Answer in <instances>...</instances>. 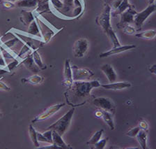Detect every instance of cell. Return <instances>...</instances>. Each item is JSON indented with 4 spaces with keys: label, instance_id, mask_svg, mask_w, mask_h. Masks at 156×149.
<instances>
[{
    "label": "cell",
    "instance_id": "obj_4",
    "mask_svg": "<svg viewBox=\"0 0 156 149\" xmlns=\"http://www.w3.org/2000/svg\"><path fill=\"white\" fill-rule=\"evenodd\" d=\"M156 11V3L148 4V6L142 11L137 13L134 18V22L136 30H141V27L151 14Z\"/></svg>",
    "mask_w": 156,
    "mask_h": 149
},
{
    "label": "cell",
    "instance_id": "obj_42",
    "mask_svg": "<svg viewBox=\"0 0 156 149\" xmlns=\"http://www.w3.org/2000/svg\"><path fill=\"white\" fill-rule=\"evenodd\" d=\"M8 73V71L6 70V69H2V68H0V77L2 76V75H4L5 74Z\"/></svg>",
    "mask_w": 156,
    "mask_h": 149
},
{
    "label": "cell",
    "instance_id": "obj_22",
    "mask_svg": "<svg viewBox=\"0 0 156 149\" xmlns=\"http://www.w3.org/2000/svg\"><path fill=\"white\" fill-rule=\"evenodd\" d=\"M32 57H33L34 62H35L36 65L39 67V69H45L46 68H47V66H46V65H45L43 63L42 58H41V57L40 53L38 52L37 49L34 50L33 53H32Z\"/></svg>",
    "mask_w": 156,
    "mask_h": 149
},
{
    "label": "cell",
    "instance_id": "obj_43",
    "mask_svg": "<svg viewBox=\"0 0 156 149\" xmlns=\"http://www.w3.org/2000/svg\"><path fill=\"white\" fill-rule=\"evenodd\" d=\"M155 0H148V4H153L155 3Z\"/></svg>",
    "mask_w": 156,
    "mask_h": 149
},
{
    "label": "cell",
    "instance_id": "obj_24",
    "mask_svg": "<svg viewBox=\"0 0 156 149\" xmlns=\"http://www.w3.org/2000/svg\"><path fill=\"white\" fill-rule=\"evenodd\" d=\"M112 114L111 113H109V112L102 111V118L105 121V123L109 127V128H110L112 130H114L115 127H114V121H113V119H112Z\"/></svg>",
    "mask_w": 156,
    "mask_h": 149
},
{
    "label": "cell",
    "instance_id": "obj_10",
    "mask_svg": "<svg viewBox=\"0 0 156 149\" xmlns=\"http://www.w3.org/2000/svg\"><path fill=\"white\" fill-rule=\"evenodd\" d=\"M63 76H64V80L63 81V85L67 88H70L74 80L73 79L72 66L70 65L69 59L66 60L65 61L64 69H63Z\"/></svg>",
    "mask_w": 156,
    "mask_h": 149
},
{
    "label": "cell",
    "instance_id": "obj_46",
    "mask_svg": "<svg viewBox=\"0 0 156 149\" xmlns=\"http://www.w3.org/2000/svg\"><path fill=\"white\" fill-rule=\"evenodd\" d=\"M2 114H1V113H0V117H2Z\"/></svg>",
    "mask_w": 156,
    "mask_h": 149
},
{
    "label": "cell",
    "instance_id": "obj_45",
    "mask_svg": "<svg viewBox=\"0 0 156 149\" xmlns=\"http://www.w3.org/2000/svg\"><path fill=\"white\" fill-rule=\"evenodd\" d=\"M2 55V49H1V47H0V55Z\"/></svg>",
    "mask_w": 156,
    "mask_h": 149
},
{
    "label": "cell",
    "instance_id": "obj_2",
    "mask_svg": "<svg viewBox=\"0 0 156 149\" xmlns=\"http://www.w3.org/2000/svg\"><path fill=\"white\" fill-rule=\"evenodd\" d=\"M111 11L110 5L108 3L105 4L101 13L96 18V22L108 36L112 43L115 44L119 42V39L111 25Z\"/></svg>",
    "mask_w": 156,
    "mask_h": 149
},
{
    "label": "cell",
    "instance_id": "obj_18",
    "mask_svg": "<svg viewBox=\"0 0 156 149\" xmlns=\"http://www.w3.org/2000/svg\"><path fill=\"white\" fill-rule=\"evenodd\" d=\"M136 138L137 139L138 143H140V147L142 149H146L147 147V139H148V133L147 131L140 129L138 134H136Z\"/></svg>",
    "mask_w": 156,
    "mask_h": 149
},
{
    "label": "cell",
    "instance_id": "obj_25",
    "mask_svg": "<svg viewBox=\"0 0 156 149\" xmlns=\"http://www.w3.org/2000/svg\"><path fill=\"white\" fill-rule=\"evenodd\" d=\"M29 136H30L31 140L34 143V146L36 148H39L40 144H39V141H38L37 138V131L34 128L32 125H30L29 127Z\"/></svg>",
    "mask_w": 156,
    "mask_h": 149
},
{
    "label": "cell",
    "instance_id": "obj_36",
    "mask_svg": "<svg viewBox=\"0 0 156 149\" xmlns=\"http://www.w3.org/2000/svg\"><path fill=\"white\" fill-rule=\"evenodd\" d=\"M140 127L141 129H144V130L147 131L148 130V124L147 123V122L146 121H144V120H141V121L140 122Z\"/></svg>",
    "mask_w": 156,
    "mask_h": 149
},
{
    "label": "cell",
    "instance_id": "obj_34",
    "mask_svg": "<svg viewBox=\"0 0 156 149\" xmlns=\"http://www.w3.org/2000/svg\"><path fill=\"white\" fill-rule=\"evenodd\" d=\"M43 134L44 136H45V137L49 141V142H50V143H53V141H52V130L48 129V130L45 131V132H43Z\"/></svg>",
    "mask_w": 156,
    "mask_h": 149
},
{
    "label": "cell",
    "instance_id": "obj_32",
    "mask_svg": "<svg viewBox=\"0 0 156 149\" xmlns=\"http://www.w3.org/2000/svg\"><path fill=\"white\" fill-rule=\"evenodd\" d=\"M141 129L140 127H135V128H134L133 129H131L130 130H129L128 132L126 133L127 136H130V137H136V134H138L139 132H140V130Z\"/></svg>",
    "mask_w": 156,
    "mask_h": 149
},
{
    "label": "cell",
    "instance_id": "obj_30",
    "mask_svg": "<svg viewBox=\"0 0 156 149\" xmlns=\"http://www.w3.org/2000/svg\"><path fill=\"white\" fill-rule=\"evenodd\" d=\"M136 29L134 27L131 26L130 25H127L123 28V32L126 34V35H134L136 33Z\"/></svg>",
    "mask_w": 156,
    "mask_h": 149
},
{
    "label": "cell",
    "instance_id": "obj_29",
    "mask_svg": "<svg viewBox=\"0 0 156 149\" xmlns=\"http://www.w3.org/2000/svg\"><path fill=\"white\" fill-rule=\"evenodd\" d=\"M107 141H108V138L100 139L98 142L95 144L94 148L96 149H103L105 147Z\"/></svg>",
    "mask_w": 156,
    "mask_h": 149
},
{
    "label": "cell",
    "instance_id": "obj_20",
    "mask_svg": "<svg viewBox=\"0 0 156 149\" xmlns=\"http://www.w3.org/2000/svg\"><path fill=\"white\" fill-rule=\"evenodd\" d=\"M20 20L25 25H29L31 22L35 20V16L31 11L23 10L21 12Z\"/></svg>",
    "mask_w": 156,
    "mask_h": 149
},
{
    "label": "cell",
    "instance_id": "obj_44",
    "mask_svg": "<svg viewBox=\"0 0 156 149\" xmlns=\"http://www.w3.org/2000/svg\"><path fill=\"white\" fill-rule=\"evenodd\" d=\"M2 1H8L11 2H18V0H2Z\"/></svg>",
    "mask_w": 156,
    "mask_h": 149
},
{
    "label": "cell",
    "instance_id": "obj_41",
    "mask_svg": "<svg viewBox=\"0 0 156 149\" xmlns=\"http://www.w3.org/2000/svg\"><path fill=\"white\" fill-rule=\"evenodd\" d=\"M149 71L151 74L156 75V64L153 65L151 67L149 68Z\"/></svg>",
    "mask_w": 156,
    "mask_h": 149
},
{
    "label": "cell",
    "instance_id": "obj_31",
    "mask_svg": "<svg viewBox=\"0 0 156 149\" xmlns=\"http://www.w3.org/2000/svg\"><path fill=\"white\" fill-rule=\"evenodd\" d=\"M18 64H19V60L18 59L13 60V62H10L9 64L6 65V68L7 71H8V72H11V71H13L14 69H16L17 66L18 65Z\"/></svg>",
    "mask_w": 156,
    "mask_h": 149
},
{
    "label": "cell",
    "instance_id": "obj_19",
    "mask_svg": "<svg viewBox=\"0 0 156 149\" xmlns=\"http://www.w3.org/2000/svg\"><path fill=\"white\" fill-rule=\"evenodd\" d=\"M133 6L129 3L128 0H123V2H121L118 8L115 9L114 11H112L111 12V16L112 17H115L116 16H120L122 13H123L124 11H126L127 9L133 7Z\"/></svg>",
    "mask_w": 156,
    "mask_h": 149
},
{
    "label": "cell",
    "instance_id": "obj_8",
    "mask_svg": "<svg viewBox=\"0 0 156 149\" xmlns=\"http://www.w3.org/2000/svg\"><path fill=\"white\" fill-rule=\"evenodd\" d=\"M136 13H137V12L133 9V6L127 9L126 11H124L120 15V21L116 25L117 28H123L126 25H129V23H133L134 18H135Z\"/></svg>",
    "mask_w": 156,
    "mask_h": 149
},
{
    "label": "cell",
    "instance_id": "obj_23",
    "mask_svg": "<svg viewBox=\"0 0 156 149\" xmlns=\"http://www.w3.org/2000/svg\"><path fill=\"white\" fill-rule=\"evenodd\" d=\"M43 81V78L41 76L37 74H34L31 76L29 78H25V79H22V82L23 83H29L32 85H38L40 84Z\"/></svg>",
    "mask_w": 156,
    "mask_h": 149
},
{
    "label": "cell",
    "instance_id": "obj_28",
    "mask_svg": "<svg viewBox=\"0 0 156 149\" xmlns=\"http://www.w3.org/2000/svg\"><path fill=\"white\" fill-rule=\"evenodd\" d=\"M48 2L49 0H38V6H37V9H36V11L38 12V13H41V12L50 11Z\"/></svg>",
    "mask_w": 156,
    "mask_h": 149
},
{
    "label": "cell",
    "instance_id": "obj_38",
    "mask_svg": "<svg viewBox=\"0 0 156 149\" xmlns=\"http://www.w3.org/2000/svg\"><path fill=\"white\" fill-rule=\"evenodd\" d=\"M2 4L5 8L6 9H11V8H13L15 6V4L13 3V2H8V1H2Z\"/></svg>",
    "mask_w": 156,
    "mask_h": 149
},
{
    "label": "cell",
    "instance_id": "obj_14",
    "mask_svg": "<svg viewBox=\"0 0 156 149\" xmlns=\"http://www.w3.org/2000/svg\"><path fill=\"white\" fill-rule=\"evenodd\" d=\"M20 64L23 65L27 69L34 73H38L39 71L41 70L39 69L38 66L36 65V63L34 62L33 57H32V54L23 59V61L20 62Z\"/></svg>",
    "mask_w": 156,
    "mask_h": 149
},
{
    "label": "cell",
    "instance_id": "obj_17",
    "mask_svg": "<svg viewBox=\"0 0 156 149\" xmlns=\"http://www.w3.org/2000/svg\"><path fill=\"white\" fill-rule=\"evenodd\" d=\"M38 0H18L16 5L23 9H34L38 6Z\"/></svg>",
    "mask_w": 156,
    "mask_h": 149
},
{
    "label": "cell",
    "instance_id": "obj_39",
    "mask_svg": "<svg viewBox=\"0 0 156 149\" xmlns=\"http://www.w3.org/2000/svg\"><path fill=\"white\" fill-rule=\"evenodd\" d=\"M0 90H4V91H10L11 90V88L9 87L6 84H4V82H2L0 80Z\"/></svg>",
    "mask_w": 156,
    "mask_h": 149
},
{
    "label": "cell",
    "instance_id": "obj_21",
    "mask_svg": "<svg viewBox=\"0 0 156 149\" xmlns=\"http://www.w3.org/2000/svg\"><path fill=\"white\" fill-rule=\"evenodd\" d=\"M135 36L137 38L143 39H153L156 36V30H149L141 32L140 33L135 34Z\"/></svg>",
    "mask_w": 156,
    "mask_h": 149
},
{
    "label": "cell",
    "instance_id": "obj_33",
    "mask_svg": "<svg viewBox=\"0 0 156 149\" xmlns=\"http://www.w3.org/2000/svg\"><path fill=\"white\" fill-rule=\"evenodd\" d=\"M51 4L57 10H62L63 7V4L61 0H50Z\"/></svg>",
    "mask_w": 156,
    "mask_h": 149
},
{
    "label": "cell",
    "instance_id": "obj_26",
    "mask_svg": "<svg viewBox=\"0 0 156 149\" xmlns=\"http://www.w3.org/2000/svg\"><path fill=\"white\" fill-rule=\"evenodd\" d=\"M20 41H21L20 39L18 36H16V37L12 39H9L8 41H4V42L2 43V45L1 46L2 47L7 48V49H11L12 48H13L14 46H16L18 43L20 42Z\"/></svg>",
    "mask_w": 156,
    "mask_h": 149
},
{
    "label": "cell",
    "instance_id": "obj_11",
    "mask_svg": "<svg viewBox=\"0 0 156 149\" xmlns=\"http://www.w3.org/2000/svg\"><path fill=\"white\" fill-rule=\"evenodd\" d=\"M136 46L135 45H125V46H119V47L116 48H113L111 50H109L106 51V52L102 53L100 54V58H107L109 57V56L119 54V53L125 52L127 50H130L133 49V48H135Z\"/></svg>",
    "mask_w": 156,
    "mask_h": 149
},
{
    "label": "cell",
    "instance_id": "obj_37",
    "mask_svg": "<svg viewBox=\"0 0 156 149\" xmlns=\"http://www.w3.org/2000/svg\"><path fill=\"white\" fill-rule=\"evenodd\" d=\"M122 2H123V0H114V1L112 2V6H110L112 9H113V11L115 10V9H116L119 6H120Z\"/></svg>",
    "mask_w": 156,
    "mask_h": 149
},
{
    "label": "cell",
    "instance_id": "obj_5",
    "mask_svg": "<svg viewBox=\"0 0 156 149\" xmlns=\"http://www.w3.org/2000/svg\"><path fill=\"white\" fill-rule=\"evenodd\" d=\"M93 104L102 111L109 112L112 114H114L116 112L115 104L112 99L107 97H100L95 98L93 101Z\"/></svg>",
    "mask_w": 156,
    "mask_h": 149
},
{
    "label": "cell",
    "instance_id": "obj_1",
    "mask_svg": "<svg viewBox=\"0 0 156 149\" xmlns=\"http://www.w3.org/2000/svg\"><path fill=\"white\" fill-rule=\"evenodd\" d=\"M101 86V84L97 80L90 81L74 80L66 92V99L72 106H80L87 102L93 88Z\"/></svg>",
    "mask_w": 156,
    "mask_h": 149
},
{
    "label": "cell",
    "instance_id": "obj_40",
    "mask_svg": "<svg viewBox=\"0 0 156 149\" xmlns=\"http://www.w3.org/2000/svg\"><path fill=\"white\" fill-rule=\"evenodd\" d=\"M0 66L3 67H6V61H5L4 58L3 57V55H0Z\"/></svg>",
    "mask_w": 156,
    "mask_h": 149
},
{
    "label": "cell",
    "instance_id": "obj_15",
    "mask_svg": "<svg viewBox=\"0 0 156 149\" xmlns=\"http://www.w3.org/2000/svg\"><path fill=\"white\" fill-rule=\"evenodd\" d=\"M52 141L53 144L57 146L58 148L67 149L70 148L69 146L67 145L63 139H62V136H61L59 134L57 133L56 131H52Z\"/></svg>",
    "mask_w": 156,
    "mask_h": 149
},
{
    "label": "cell",
    "instance_id": "obj_3",
    "mask_svg": "<svg viewBox=\"0 0 156 149\" xmlns=\"http://www.w3.org/2000/svg\"><path fill=\"white\" fill-rule=\"evenodd\" d=\"M74 108L70 109L66 114L63 115L62 118H60L55 123L49 126L48 129H51L52 131H56L61 136H63L66 133V132L68 130V128H69L73 115H74Z\"/></svg>",
    "mask_w": 156,
    "mask_h": 149
},
{
    "label": "cell",
    "instance_id": "obj_27",
    "mask_svg": "<svg viewBox=\"0 0 156 149\" xmlns=\"http://www.w3.org/2000/svg\"><path fill=\"white\" fill-rule=\"evenodd\" d=\"M103 132L104 130L102 129H101V130L96 132L93 134V136L90 138V139L88 141V142L87 143L88 145H95V144H96L98 141L101 139L102 134H103Z\"/></svg>",
    "mask_w": 156,
    "mask_h": 149
},
{
    "label": "cell",
    "instance_id": "obj_12",
    "mask_svg": "<svg viewBox=\"0 0 156 149\" xmlns=\"http://www.w3.org/2000/svg\"><path fill=\"white\" fill-rule=\"evenodd\" d=\"M101 69L102 72L104 73L105 75L106 76L107 79L109 81V83H114L116 82L117 79V75L115 72V70L114 69L113 67L109 64H105L101 66Z\"/></svg>",
    "mask_w": 156,
    "mask_h": 149
},
{
    "label": "cell",
    "instance_id": "obj_16",
    "mask_svg": "<svg viewBox=\"0 0 156 149\" xmlns=\"http://www.w3.org/2000/svg\"><path fill=\"white\" fill-rule=\"evenodd\" d=\"M27 32L29 35H32L34 36H35V37H38L42 39V35H41L40 28H39L36 19L29 24L28 27V30Z\"/></svg>",
    "mask_w": 156,
    "mask_h": 149
},
{
    "label": "cell",
    "instance_id": "obj_9",
    "mask_svg": "<svg viewBox=\"0 0 156 149\" xmlns=\"http://www.w3.org/2000/svg\"><path fill=\"white\" fill-rule=\"evenodd\" d=\"M73 80H84L90 79L94 76V72L87 68H78L77 66H72Z\"/></svg>",
    "mask_w": 156,
    "mask_h": 149
},
{
    "label": "cell",
    "instance_id": "obj_13",
    "mask_svg": "<svg viewBox=\"0 0 156 149\" xmlns=\"http://www.w3.org/2000/svg\"><path fill=\"white\" fill-rule=\"evenodd\" d=\"M131 84L129 82H114L109 84H101V87L106 90H120L131 87Z\"/></svg>",
    "mask_w": 156,
    "mask_h": 149
},
{
    "label": "cell",
    "instance_id": "obj_6",
    "mask_svg": "<svg viewBox=\"0 0 156 149\" xmlns=\"http://www.w3.org/2000/svg\"><path fill=\"white\" fill-rule=\"evenodd\" d=\"M89 48V42L87 39L82 38L77 40L73 44V52L75 58H81L85 55Z\"/></svg>",
    "mask_w": 156,
    "mask_h": 149
},
{
    "label": "cell",
    "instance_id": "obj_7",
    "mask_svg": "<svg viewBox=\"0 0 156 149\" xmlns=\"http://www.w3.org/2000/svg\"><path fill=\"white\" fill-rule=\"evenodd\" d=\"M66 105L65 103H60V104H57L55 105H52L48 108L46 110H45L42 114H39L34 118L31 123H36L37 122L43 121H45V120H47L50 118V117H52L53 115H55L56 113L59 111V110L63 107Z\"/></svg>",
    "mask_w": 156,
    "mask_h": 149
},
{
    "label": "cell",
    "instance_id": "obj_35",
    "mask_svg": "<svg viewBox=\"0 0 156 149\" xmlns=\"http://www.w3.org/2000/svg\"><path fill=\"white\" fill-rule=\"evenodd\" d=\"M37 138H38V141H39V142L50 143L49 141L45 137V136L43 135V133H40V132H37Z\"/></svg>",
    "mask_w": 156,
    "mask_h": 149
}]
</instances>
